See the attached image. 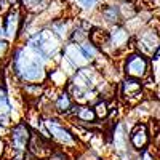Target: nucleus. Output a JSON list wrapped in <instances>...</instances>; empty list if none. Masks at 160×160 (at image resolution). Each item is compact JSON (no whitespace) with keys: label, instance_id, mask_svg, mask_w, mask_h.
Wrapping results in <instances>:
<instances>
[{"label":"nucleus","instance_id":"obj_18","mask_svg":"<svg viewBox=\"0 0 160 160\" xmlns=\"http://www.w3.org/2000/svg\"><path fill=\"white\" fill-rule=\"evenodd\" d=\"M21 3L24 5L26 10H38V8H43L47 7L48 0H21Z\"/></svg>","mask_w":160,"mask_h":160},{"label":"nucleus","instance_id":"obj_11","mask_svg":"<svg viewBox=\"0 0 160 160\" xmlns=\"http://www.w3.org/2000/svg\"><path fill=\"white\" fill-rule=\"evenodd\" d=\"M88 38H90V43L95 48H104L109 45L111 34H109V31H106L102 28H95L88 34Z\"/></svg>","mask_w":160,"mask_h":160},{"label":"nucleus","instance_id":"obj_21","mask_svg":"<svg viewBox=\"0 0 160 160\" xmlns=\"http://www.w3.org/2000/svg\"><path fill=\"white\" fill-rule=\"evenodd\" d=\"M24 91H26V95H28L29 98H38L40 95H42V87L31 83V85H26Z\"/></svg>","mask_w":160,"mask_h":160},{"label":"nucleus","instance_id":"obj_26","mask_svg":"<svg viewBox=\"0 0 160 160\" xmlns=\"http://www.w3.org/2000/svg\"><path fill=\"white\" fill-rule=\"evenodd\" d=\"M3 35H5V32H3V29H0V38H2Z\"/></svg>","mask_w":160,"mask_h":160},{"label":"nucleus","instance_id":"obj_24","mask_svg":"<svg viewBox=\"0 0 160 160\" xmlns=\"http://www.w3.org/2000/svg\"><path fill=\"white\" fill-rule=\"evenodd\" d=\"M7 50H8V42L3 40V38H0V58L7 53Z\"/></svg>","mask_w":160,"mask_h":160},{"label":"nucleus","instance_id":"obj_15","mask_svg":"<svg viewBox=\"0 0 160 160\" xmlns=\"http://www.w3.org/2000/svg\"><path fill=\"white\" fill-rule=\"evenodd\" d=\"M75 114H77V118L82 120V122H93L96 118V114H95V109L88 108V106H82V108H77L75 109Z\"/></svg>","mask_w":160,"mask_h":160},{"label":"nucleus","instance_id":"obj_7","mask_svg":"<svg viewBox=\"0 0 160 160\" xmlns=\"http://www.w3.org/2000/svg\"><path fill=\"white\" fill-rule=\"evenodd\" d=\"M130 142L136 151L146 149V146L149 144V130L144 123H136L135 128L130 133Z\"/></svg>","mask_w":160,"mask_h":160},{"label":"nucleus","instance_id":"obj_4","mask_svg":"<svg viewBox=\"0 0 160 160\" xmlns=\"http://www.w3.org/2000/svg\"><path fill=\"white\" fill-rule=\"evenodd\" d=\"M125 74L130 78L142 80L149 74V61L141 53H133L125 61Z\"/></svg>","mask_w":160,"mask_h":160},{"label":"nucleus","instance_id":"obj_2","mask_svg":"<svg viewBox=\"0 0 160 160\" xmlns=\"http://www.w3.org/2000/svg\"><path fill=\"white\" fill-rule=\"evenodd\" d=\"M28 47L34 50L42 59H45L58 48V38L53 31H40L29 40Z\"/></svg>","mask_w":160,"mask_h":160},{"label":"nucleus","instance_id":"obj_13","mask_svg":"<svg viewBox=\"0 0 160 160\" xmlns=\"http://www.w3.org/2000/svg\"><path fill=\"white\" fill-rule=\"evenodd\" d=\"M101 15L104 18L106 22L109 24H118L120 19H122V13H120V7H115V5H106L102 10H101Z\"/></svg>","mask_w":160,"mask_h":160},{"label":"nucleus","instance_id":"obj_23","mask_svg":"<svg viewBox=\"0 0 160 160\" xmlns=\"http://www.w3.org/2000/svg\"><path fill=\"white\" fill-rule=\"evenodd\" d=\"M99 0H77V3L82 7L83 10H91V8H95L98 5Z\"/></svg>","mask_w":160,"mask_h":160},{"label":"nucleus","instance_id":"obj_22","mask_svg":"<svg viewBox=\"0 0 160 160\" xmlns=\"http://www.w3.org/2000/svg\"><path fill=\"white\" fill-rule=\"evenodd\" d=\"M95 114H96V118H104L108 115V104L104 101H99L95 108Z\"/></svg>","mask_w":160,"mask_h":160},{"label":"nucleus","instance_id":"obj_9","mask_svg":"<svg viewBox=\"0 0 160 160\" xmlns=\"http://www.w3.org/2000/svg\"><path fill=\"white\" fill-rule=\"evenodd\" d=\"M19 11L16 8H10L3 18V32L7 37L13 38L19 29Z\"/></svg>","mask_w":160,"mask_h":160},{"label":"nucleus","instance_id":"obj_25","mask_svg":"<svg viewBox=\"0 0 160 160\" xmlns=\"http://www.w3.org/2000/svg\"><path fill=\"white\" fill-rule=\"evenodd\" d=\"M50 160H68V157H66L64 154H61V152H56V154L50 155Z\"/></svg>","mask_w":160,"mask_h":160},{"label":"nucleus","instance_id":"obj_16","mask_svg":"<svg viewBox=\"0 0 160 160\" xmlns=\"http://www.w3.org/2000/svg\"><path fill=\"white\" fill-rule=\"evenodd\" d=\"M56 109L59 112H69L72 109V99L68 93H62V95L58 96L56 99Z\"/></svg>","mask_w":160,"mask_h":160},{"label":"nucleus","instance_id":"obj_19","mask_svg":"<svg viewBox=\"0 0 160 160\" xmlns=\"http://www.w3.org/2000/svg\"><path fill=\"white\" fill-rule=\"evenodd\" d=\"M87 37H88V32H85L83 26H77V28L74 29V32H72V35H71L72 42H77V43H82Z\"/></svg>","mask_w":160,"mask_h":160},{"label":"nucleus","instance_id":"obj_3","mask_svg":"<svg viewBox=\"0 0 160 160\" xmlns=\"http://www.w3.org/2000/svg\"><path fill=\"white\" fill-rule=\"evenodd\" d=\"M136 47L139 53L146 58L154 56L160 47V32L152 26H148L146 29L139 31V35L136 38Z\"/></svg>","mask_w":160,"mask_h":160},{"label":"nucleus","instance_id":"obj_8","mask_svg":"<svg viewBox=\"0 0 160 160\" xmlns=\"http://www.w3.org/2000/svg\"><path fill=\"white\" fill-rule=\"evenodd\" d=\"M28 148H29V152L37 158H45V157L51 155L50 144L40 135H31V141L28 144Z\"/></svg>","mask_w":160,"mask_h":160},{"label":"nucleus","instance_id":"obj_1","mask_svg":"<svg viewBox=\"0 0 160 160\" xmlns=\"http://www.w3.org/2000/svg\"><path fill=\"white\" fill-rule=\"evenodd\" d=\"M40 56L34 50L28 47V50H16L15 58H13V66L15 71L19 75L21 80H28V82H38L43 78V64Z\"/></svg>","mask_w":160,"mask_h":160},{"label":"nucleus","instance_id":"obj_17","mask_svg":"<svg viewBox=\"0 0 160 160\" xmlns=\"http://www.w3.org/2000/svg\"><path fill=\"white\" fill-rule=\"evenodd\" d=\"M127 142V136L123 133V125H117V130L114 133V144L117 149H123Z\"/></svg>","mask_w":160,"mask_h":160},{"label":"nucleus","instance_id":"obj_28","mask_svg":"<svg viewBox=\"0 0 160 160\" xmlns=\"http://www.w3.org/2000/svg\"><path fill=\"white\" fill-rule=\"evenodd\" d=\"M10 2H11V0H10Z\"/></svg>","mask_w":160,"mask_h":160},{"label":"nucleus","instance_id":"obj_10","mask_svg":"<svg viewBox=\"0 0 160 160\" xmlns=\"http://www.w3.org/2000/svg\"><path fill=\"white\" fill-rule=\"evenodd\" d=\"M109 34H111L109 45H112L114 48H123V47L128 43V40H130L128 31L123 28V26H120V24H115L114 29H112Z\"/></svg>","mask_w":160,"mask_h":160},{"label":"nucleus","instance_id":"obj_14","mask_svg":"<svg viewBox=\"0 0 160 160\" xmlns=\"http://www.w3.org/2000/svg\"><path fill=\"white\" fill-rule=\"evenodd\" d=\"M10 122V102L3 88H0V123L7 125Z\"/></svg>","mask_w":160,"mask_h":160},{"label":"nucleus","instance_id":"obj_12","mask_svg":"<svg viewBox=\"0 0 160 160\" xmlns=\"http://www.w3.org/2000/svg\"><path fill=\"white\" fill-rule=\"evenodd\" d=\"M142 93V83L136 78H125L122 82V95L125 98H138Z\"/></svg>","mask_w":160,"mask_h":160},{"label":"nucleus","instance_id":"obj_20","mask_svg":"<svg viewBox=\"0 0 160 160\" xmlns=\"http://www.w3.org/2000/svg\"><path fill=\"white\" fill-rule=\"evenodd\" d=\"M80 53H82V56L85 59H91V58H95V55H96V48L93 47L91 43H82L80 45Z\"/></svg>","mask_w":160,"mask_h":160},{"label":"nucleus","instance_id":"obj_5","mask_svg":"<svg viewBox=\"0 0 160 160\" xmlns=\"http://www.w3.org/2000/svg\"><path fill=\"white\" fill-rule=\"evenodd\" d=\"M31 141V130L26 123H18L11 131V146L13 149L22 152Z\"/></svg>","mask_w":160,"mask_h":160},{"label":"nucleus","instance_id":"obj_6","mask_svg":"<svg viewBox=\"0 0 160 160\" xmlns=\"http://www.w3.org/2000/svg\"><path fill=\"white\" fill-rule=\"evenodd\" d=\"M47 128H48V131L51 133V136L55 138L56 141H59V142H62V144H68V146H74L75 144V139H74V136L71 135V131L69 130H66L58 120H53V118H50V120H47Z\"/></svg>","mask_w":160,"mask_h":160},{"label":"nucleus","instance_id":"obj_27","mask_svg":"<svg viewBox=\"0 0 160 160\" xmlns=\"http://www.w3.org/2000/svg\"><path fill=\"white\" fill-rule=\"evenodd\" d=\"M0 154H2V141H0Z\"/></svg>","mask_w":160,"mask_h":160}]
</instances>
